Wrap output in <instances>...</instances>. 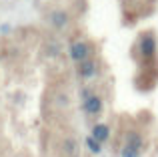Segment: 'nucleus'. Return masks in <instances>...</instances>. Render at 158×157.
<instances>
[{"label":"nucleus","instance_id":"nucleus-7","mask_svg":"<svg viewBox=\"0 0 158 157\" xmlns=\"http://www.w3.org/2000/svg\"><path fill=\"white\" fill-rule=\"evenodd\" d=\"M50 22H52L56 28H64L66 22H68V16H66V12L56 10V12H52V14H50Z\"/></svg>","mask_w":158,"mask_h":157},{"label":"nucleus","instance_id":"nucleus-1","mask_svg":"<svg viewBox=\"0 0 158 157\" xmlns=\"http://www.w3.org/2000/svg\"><path fill=\"white\" fill-rule=\"evenodd\" d=\"M138 48H140V55H142L144 59L154 56V52H156V38L152 34H144L142 38H140Z\"/></svg>","mask_w":158,"mask_h":157},{"label":"nucleus","instance_id":"nucleus-9","mask_svg":"<svg viewBox=\"0 0 158 157\" xmlns=\"http://www.w3.org/2000/svg\"><path fill=\"white\" fill-rule=\"evenodd\" d=\"M120 157H140V151H138V149H134V147L124 145V147H122V151H120Z\"/></svg>","mask_w":158,"mask_h":157},{"label":"nucleus","instance_id":"nucleus-3","mask_svg":"<svg viewBox=\"0 0 158 157\" xmlns=\"http://www.w3.org/2000/svg\"><path fill=\"white\" fill-rule=\"evenodd\" d=\"M70 56H72V61H76V63H84L86 56H88V44L86 43H74L72 47H70Z\"/></svg>","mask_w":158,"mask_h":157},{"label":"nucleus","instance_id":"nucleus-6","mask_svg":"<svg viewBox=\"0 0 158 157\" xmlns=\"http://www.w3.org/2000/svg\"><path fill=\"white\" fill-rule=\"evenodd\" d=\"M108 135H110V129H108L106 125H102V123H100V125H94V127H92V137L96 139L98 143L106 141Z\"/></svg>","mask_w":158,"mask_h":157},{"label":"nucleus","instance_id":"nucleus-2","mask_svg":"<svg viewBox=\"0 0 158 157\" xmlns=\"http://www.w3.org/2000/svg\"><path fill=\"white\" fill-rule=\"evenodd\" d=\"M84 111L88 115H98L102 111V99L98 95H88L84 99Z\"/></svg>","mask_w":158,"mask_h":157},{"label":"nucleus","instance_id":"nucleus-8","mask_svg":"<svg viewBox=\"0 0 158 157\" xmlns=\"http://www.w3.org/2000/svg\"><path fill=\"white\" fill-rule=\"evenodd\" d=\"M86 145H88V149L92 151V153H100V151H102V145H100V143H98L96 139L92 137V135H90V137L86 139Z\"/></svg>","mask_w":158,"mask_h":157},{"label":"nucleus","instance_id":"nucleus-10","mask_svg":"<svg viewBox=\"0 0 158 157\" xmlns=\"http://www.w3.org/2000/svg\"><path fill=\"white\" fill-rule=\"evenodd\" d=\"M64 151H66V153H72V151H74V141H70V139L64 141Z\"/></svg>","mask_w":158,"mask_h":157},{"label":"nucleus","instance_id":"nucleus-5","mask_svg":"<svg viewBox=\"0 0 158 157\" xmlns=\"http://www.w3.org/2000/svg\"><path fill=\"white\" fill-rule=\"evenodd\" d=\"M126 145L128 147H134V149H142V145H144V141H142V135L140 133H136V131H128L126 133Z\"/></svg>","mask_w":158,"mask_h":157},{"label":"nucleus","instance_id":"nucleus-4","mask_svg":"<svg viewBox=\"0 0 158 157\" xmlns=\"http://www.w3.org/2000/svg\"><path fill=\"white\" fill-rule=\"evenodd\" d=\"M78 73H80V77H84V78L94 77L96 75V63H94V61H84V63H80Z\"/></svg>","mask_w":158,"mask_h":157}]
</instances>
